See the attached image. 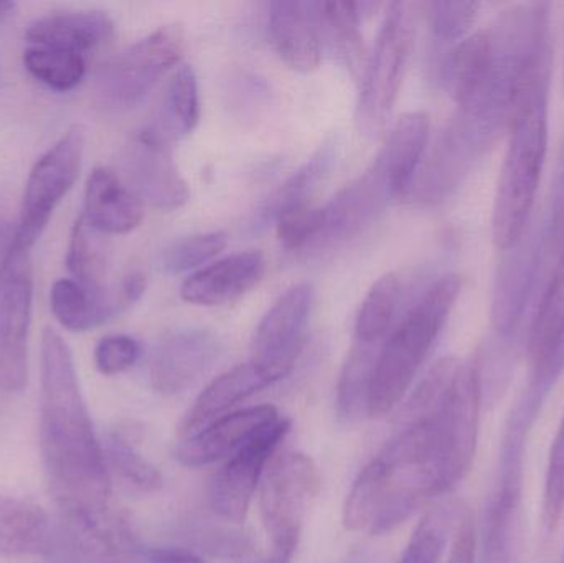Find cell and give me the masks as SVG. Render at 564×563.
<instances>
[{
    "instance_id": "cell-1",
    "label": "cell",
    "mask_w": 564,
    "mask_h": 563,
    "mask_svg": "<svg viewBox=\"0 0 564 563\" xmlns=\"http://www.w3.org/2000/svg\"><path fill=\"white\" fill-rule=\"evenodd\" d=\"M482 399L477 359L449 356L431 367L408 400L400 429L373 458L384 495L370 534L393 531L469 472Z\"/></svg>"
},
{
    "instance_id": "cell-2",
    "label": "cell",
    "mask_w": 564,
    "mask_h": 563,
    "mask_svg": "<svg viewBox=\"0 0 564 563\" xmlns=\"http://www.w3.org/2000/svg\"><path fill=\"white\" fill-rule=\"evenodd\" d=\"M40 353V448L50 488L65 515L106 512L111 495L108 462L72 349L55 329L45 327Z\"/></svg>"
},
{
    "instance_id": "cell-3",
    "label": "cell",
    "mask_w": 564,
    "mask_h": 563,
    "mask_svg": "<svg viewBox=\"0 0 564 563\" xmlns=\"http://www.w3.org/2000/svg\"><path fill=\"white\" fill-rule=\"evenodd\" d=\"M552 78L550 39L523 69L509 118V145L494 201V243L502 251L517 248L535 205L549 151V96Z\"/></svg>"
},
{
    "instance_id": "cell-4",
    "label": "cell",
    "mask_w": 564,
    "mask_h": 563,
    "mask_svg": "<svg viewBox=\"0 0 564 563\" xmlns=\"http://www.w3.org/2000/svg\"><path fill=\"white\" fill-rule=\"evenodd\" d=\"M463 293V278L446 274L413 304L381 346L371 377L368 416L388 415L403 399Z\"/></svg>"
},
{
    "instance_id": "cell-5",
    "label": "cell",
    "mask_w": 564,
    "mask_h": 563,
    "mask_svg": "<svg viewBox=\"0 0 564 563\" xmlns=\"http://www.w3.org/2000/svg\"><path fill=\"white\" fill-rule=\"evenodd\" d=\"M414 30L413 3H390L361 75L355 124L365 138H378L393 111L413 48Z\"/></svg>"
},
{
    "instance_id": "cell-6",
    "label": "cell",
    "mask_w": 564,
    "mask_h": 563,
    "mask_svg": "<svg viewBox=\"0 0 564 563\" xmlns=\"http://www.w3.org/2000/svg\"><path fill=\"white\" fill-rule=\"evenodd\" d=\"M184 52L185 33L181 25L171 23L154 30L99 69L96 99L109 111L135 108L159 79L181 63Z\"/></svg>"
},
{
    "instance_id": "cell-7",
    "label": "cell",
    "mask_w": 564,
    "mask_h": 563,
    "mask_svg": "<svg viewBox=\"0 0 564 563\" xmlns=\"http://www.w3.org/2000/svg\"><path fill=\"white\" fill-rule=\"evenodd\" d=\"M532 430L507 420L496 486L484 516V563H520L525 450Z\"/></svg>"
},
{
    "instance_id": "cell-8",
    "label": "cell",
    "mask_w": 564,
    "mask_h": 563,
    "mask_svg": "<svg viewBox=\"0 0 564 563\" xmlns=\"http://www.w3.org/2000/svg\"><path fill=\"white\" fill-rule=\"evenodd\" d=\"M33 270L30 248L10 241L0 263V389L15 393L29 380Z\"/></svg>"
},
{
    "instance_id": "cell-9",
    "label": "cell",
    "mask_w": 564,
    "mask_h": 563,
    "mask_svg": "<svg viewBox=\"0 0 564 563\" xmlns=\"http://www.w3.org/2000/svg\"><path fill=\"white\" fill-rule=\"evenodd\" d=\"M321 491V473L304 453L282 455L264 473L260 508L274 551L294 555L305 512Z\"/></svg>"
},
{
    "instance_id": "cell-10",
    "label": "cell",
    "mask_w": 564,
    "mask_h": 563,
    "mask_svg": "<svg viewBox=\"0 0 564 563\" xmlns=\"http://www.w3.org/2000/svg\"><path fill=\"white\" fill-rule=\"evenodd\" d=\"M85 144L82 126H73L35 162L26 178L13 240L32 250L53 212L78 181Z\"/></svg>"
},
{
    "instance_id": "cell-11",
    "label": "cell",
    "mask_w": 564,
    "mask_h": 563,
    "mask_svg": "<svg viewBox=\"0 0 564 563\" xmlns=\"http://www.w3.org/2000/svg\"><path fill=\"white\" fill-rule=\"evenodd\" d=\"M291 420L280 419L258 433L240 452L221 466L210 483L212 509L228 522L240 524L247 519L254 492L264 478L267 466L291 432Z\"/></svg>"
},
{
    "instance_id": "cell-12",
    "label": "cell",
    "mask_w": 564,
    "mask_h": 563,
    "mask_svg": "<svg viewBox=\"0 0 564 563\" xmlns=\"http://www.w3.org/2000/svg\"><path fill=\"white\" fill-rule=\"evenodd\" d=\"M312 306V284H294L282 294L258 324L251 360L260 364L278 380L284 379L291 372L301 354Z\"/></svg>"
},
{
    "instance_id": "cell-13",
    "label": "cell",
    "mask_w": 564,
    "mask_h": 563,
    "mask_svg": "<svg viewBox=\"0 0 564 563\" xmlns=\"http://www.w3.org/2000/svg\"><path fill=\"white\" fill-rule=\"evenodd\" d=\"M221 344L214 333L184 327L162 336L152 353L149 379L162 396H177L194 386L218 359Z\"/></svg>"
},
{
    "instance_id": "cell-14",
    "label": "cell",
    "mask_w": 564,
    "mask_h": 563,
    "mask_svg": "<svg viewBox=\"0 0 564 563\" xmlns=\"http://www.w3.org/2000/svg\"><path fill=\"white\" fill-rule=\"evenodd\" d=\"M126 162L132 191L142 202L164 212L177 210L187 204L191 191L172 158L171 142L154 129H144L135 136L129 144Z\"/></svg>"
},
{
    "instance_id": "cell-15",
    "label": "cell",
    "mask_w": 564,
    "mask_h": 563,
    "mask_svg": "<svg viewBox=\"0 0 564 563\" xmlns=\"http://www.w3.org/2000/svg\"><path fill=\"white\" fill-rule=\"evenodd\" d=\"M398 194L378 159L357 181L324 205L325 224L317 245L338 243L370 227Z\"/></svg>"
},
{
    "instance_id": "cell-16",
    "label": "cell",
    "mask_w": 564,
    "mask_h": 563,
    "mask_svg": "<svg viewBox=\"0 0 564 563\" xmlns=\"http://www.w3.org/2000/svg\"><path fill=\"white\" fill-rule=\"evenodd\" d=\"M280 419V413L273 405L250 407L228 413L208 423L200 432L188 435V439L178 445L175 455L187 468L214 465L220 459L231 458L258 433Z\"/></svg>"
},
{
    "instance_id": "cell-17",
    "label": "cell",
    "mask_w": 564,
    "mask_h": 563,
    "mask_svg": "<svg viewBox=\"0 0 564 563\" xmlns=\"http://www.w3.org/2000/svg\"><path fill=\"white\" fill-rule=\"evenodd\" d=\"M267 261L260 251H243L200 268L182 284L181 296L195 306L234 303L263 278Z\"/></svg>"
},
{
    "instance_id": "cell-18",
    "label": "cell",
    "mask_w": 564,
    "mask_h": 563,
    "mask_svg": "<svg viewBox=\"0 0 564 563\" xmlns=\"http://www.w3.org/2000/svg\"><path fill=\"white\" fill-rule=\"evenodd\" d=\"M271 43L289 68L311 73L322 59V36L315 2L280 0L270 6Z\"/></svg>"
},
{
    "instance_id": "cell-19",
    "label": "cell",
    "mask_w": 564,
    "mask_h": 563,
    "mask_svg": "<svg viewBox=\"0 0 564 563\" xmlns=\"http://www.w3.org/2000/svg\"><path fill=\"white\" fill-rule=\"evenodd\" d=\"M83 218L101 235L129 234L144 218V202L115 172L96 167L86 182Z\"/></svg>"
},
{
    "instance_id": "cell-20",
    "label": "cell",
    "mask_w": 564,
    "mask_h": 563,
    "mask_svg": "<svg viewBox=\"0 0 564 563\" xmlns=\"http://www.w3.org/2000/svg\"><path fill=\"white\" fill-rule=\"evenodd\" d=\"M115 35V22L101 10H62L29 26V45L52 46L89 56Z\"/></svg>"
},
{
    "instance_id": "cell-21",
    "label": "cell",
    "mask_w": 564,
    "mask_h": 563,
    "mask_svg": "<svg viewBox=\"0 0 564 563\" xmlns=\"http://www.w3.org/2000/svg\"><path fill=\"white\" fill-rule=\"evenodd\" d=\"M278 382L273 373L250 360L221 373L195 400L191 412L182 423V433H195L202 425L227 415L238 403Z\"/></svg>"
},
{
    "instance_id": "cell-22",
    "label": "cell",
    "mask_w": 564,
    "mask_h": 563,
    "mask_svg": "<svg viewBox=\"0 0 564 563\" xmlns=\"http://www.w3.org/2000/svg\"><path fill=\"white\" fill-rule=\"evenodd\" d=\"M335 161H337V142L328 139L311 155V159H307L294 174L289 175L280 187L274 188L261 202L251 220V230H264L271 224H276L288 212L308 205V198L327 181Z\"/></svg>"
},
{
    "instance_id": "cell-23",
    "label": "cell",
    "mask_w": 564,
    "mask_h": 563,
    "mask_svg": "<svg viewBox=\"0 0 564 563\" xmlns=\"http://www.w3.org/2000/svg\"><path fill=\"white\" fill-rule=\"evenodd\" d=\"M53 551L52 526L42 506L0 492V555L30 557Z\"/></svg>"
},
{
    "instance_id": "cell-24",
    "label": "cell",
    "mask_w": 564,
    "mask_h": 563,
    "mask_svg": "<svg viewBox=\"0 0 564 563\" xmlns=\"http://www.w3.org/2000/svg\"><path fill=\"white\" fill-rule=\"evenodd\" d=\"M430 139V116L411 111L401 116L390 132L387 144L377 155L390 177L398 197L410 192L426 154Z\"/></svg>"
},
{
    "instance_id": "cell-25",
    "label": "cell",
    "mask_w": 564,
    "mask_h": 563,
    "mask_svg": "<svg viewBox=\"0 0 564 563\" xmlns=\"http://www.w3.org/2000/svg\"><path fill=\"white\" fill-rule=\"evenodd\" d=\"M322 45L350 72L364 75L367 66L364 36L360 32L361 10L358 2H315Z\"/></svg>"
},
{
    "instance_id": "cell-26",
    "label": "cell",
    "mask_w": 564,
    "mask_h": 563,
    "mask_svg": "<svg viewBox=\"0 0 564 563\" xmlns=\"http://www.w3.org/2000/svg\"><path fill=\"white\" fill-rule=\"evenodd\" d=\"M65 532L72 552L83 563H124L128 538L99 515H65Z\"/></svg>"
},
{
    "instance_id": "cell-27",
    "label": "cell",
    "mask_w": 564,
    "mask_h": 563,
    "mask_svg": "<svg viewBox=\"0 0 564 563\" xmlns=\"http://www.w3.org/2000/svg\"><path fill=\"white\" fill-rule=\"evenodd\" d=\"M380 349L354 340L337 383V419L341 425H354L364 413L368 415L371 377Z\"/></svg>"
},
{
    "instance_id": "cell-28",
    "label": "cell",
    "mask_w": 564,
    "mask_h": 563,
    "mask_svg": "<svg viewBox=\"0 0 564 563\" xmlns=\"http://www.w3.org/2000/svg\"><path fill=\"white\" fill-rule=\"evenodd\" d=\"M200 121V95L192 66L182 65L172 76L159 119L151 128L167 142L191 134Z\"/></svg>"
},
{
    "instance_id": "cell-29",
    "label": "cell",
    "mask_w": 564,
    "mask_h": 563,
    "mask_svg": "<svg viewBox=\"0 0 564 563\" xmlns=\"http://www.w3.org/2000/svg\"><path fill=\"white\" fill-rule=\"evenodd\" d=\"M50 307L55 320L73 333H85L119 313L115 296H93L69 278L55 281L50 291Z\"/></svg>"
},
{
    "instance_id": "cell-30",
    "label": "cell",
    "mask_w": 564,
    "mask_h": 563,
    "mask_svg": "<svg viewBox=\"0 0 564 563\" xmlns=\"http://www.w3.org/2000/svg\"><path fill=\"white\" fill-rule=\"evenodd\" d=\"M401 286L397 274L387 273L370 288L355 321V340L371 346H383L393 329Z\"/></svg>"
},
{
    "instance_id": "cell-31",
    "label": "cell",
    "mask_w": 564,
    "mask_h": 563,
    "mask_svg": "<svg viewBox=\"0 0 564 563\" xmlns=\"http://www.w3.org/2000/svg\"><path fill=\"white\" fill-rule=\"evenodd\" d=\"M26 72L53 91L75 89L88 72V56L52 46H26L23 53Z\"/></svg>"
},
{
    "instance_id": "cell-32",
    "label": "cell",
    "mask_w": 564,
    "mask_h": 563,
    "mask_svg": "<svg viewBox=\"0 0 564 563\" xmlns=\"http://www.w3.org/2000/svg\"><path fill=\"white\" fill-rule=\"evenodd\" d=\"M99 231H96L88 221L79 215L73 225L72 238H69L68 253H66V267L69 273L76 278V283L82 284L86 291L96 297H106V251Z\"/></svg>"
},
{
    "instance_id": "cell-33",
    "label": "cell",
    "mask_w": 564,
    "mask_h": 563,
    "mask_svg": "<svg viewBox=\"0 0 564 563\" xmlns=\"http://www.w3.org/2000/svg\"><path fill=\"white\" fill-rule=\"evenodd\" d=\"M459 502L443 505L421 519L400 563H437L453 531Z\"/></svg>"
},
{
    "instance_id": "cell-34",
    "label": "cell",
    "mask_w": 564,
    "mask_h": 563,
    "mask_svg": "<svg viewBox=\"0 0 564 563\" xmlns=\"http://www.w3.org/2000/svg\"><path fill=\"white\" fill-rule=\"evenodd\" d=\"M227 245L228 235L225 231H207L181 238L162 255V268L171 274L195 270L217 258Z\"/></svg>"
},
{
    "instance_id": "cell-35",
    "label": "cell",
    "mask_w": 564,
    "mask_h": 563,
    "mask_svg": "<svg viewBox=\"0 0 564 563\" xmlns=\"http://www.w3.org/2000/svg\"><path fill=\"white\" fill-rule=\"evenodd\" d=\"M108 455L118 475L139 491L152 492L161 488V472L126 436L116 433L109 439Z\"/></svg>"
},
{
    "instance_id": "cell-36",
    "label": "cell",
    "mask_w": 564,
    "mask_h": 563,
    "mask_svg": "<svg viewBox=\"0 0 564 563\" xmlns=\"http://www.w3.org/2000/svg\"><path fill=\"white\" fill-rule=\"evenodd\" d=\"M324 207L302 205L276 221L278 240L288 251H299L317 243L324 230Z\"/></svg>"
},
{
    "instance_id": "cell-37",
    "label": "cell",
    "mask_w": 564,
    "mask_h": 563,
    "mask_svg": "<svg viewBox=\"0 0 564 563\" xmlns=\"http://www.w3.org/2000/svg\"><path fill=\"white\" fill-rule=\"evenodd\" d=\"M564 509V415L558 432L550 450L546 469L545 491H543V526L553 532L562 519Z\"/></svg>"
},
{
    "instance_id": "cell-38",
    "label": "cell",
    "mask_w": 564,
    "mask_h": 563,
    "mask_svg": "<svg viewBox=\"0 0 564 563\" xmlns=\"http://www.w3.org/2000/svg\"><path fill=\"white\" fill-rule=\"evenodd\" d=\"M480 3L477 2H430L427 19L434 36L441 42H456L466 39V33L476 22Z\"/></svg>"
},
{
    "instance_id": "cell-39",
    "label": "cell",
    "mask_w": 564,
    "mask_h": 563,
    "mask_svg": "<svg viewBox=\"0 0 564 563\" xmlns=\"http://www.w3.org/2000/svg\"><path fill=\"white\" fill-rule=\"evenodd\" d=\"M141 357V344L131 336L115 334L99 340L95 349L96 369L102 376H118L135 366Z\"/></svg>"
},
{
    "instance_id": "cell-40",
    "label": "cell",
    "mask_w": 564,
    "mask_h": 563,
    "mask_svg": "<svg viewBox=\"0 0 564 563\" xmlns=\"http://www.w3.org/2000/svg\"><path fill=\"white\" fill-rule=\"evenodd\" d=\"M453 541H451L447 563H476V529L469 508L459 502L456 519L453 526Z\"/></svg>"
},
{
    "instance_id": "cell-41",
    "label": "cell",
    "mask_w": 564,
    "mask_h": 563,
    "mask_svg": "<svg viewBox=\"0 0 564 563\" xmlns=\"http://www.w3.org/2000/svg\"><path fill=\"white\" fill-rule=\"evenodd\" d=\"M145 288H148V281H145L144 273L131 271V273L126 274L115 294L119 311L128 310L129 306L138 303L144 294Z\"/></svg>"
},
{
    "instance_id": "cell-42",
    "label": "cell",
    "mask_w": 564,
    "mask_h": 563,
    "mask_svg": "<svg viewBox=\"0 0 564 563\" xmlns=\"http://www.w3.org/2000/svg\"><path fill=\"white\" fill-rule=\"evenodd\" d=\"M145 559L148 563H207L195 552L175 548L151 549Z\"/></svg>"
},
{
    "instance_id": "cell-43",
    "label": "cell",
    "mask_w": 564,
    "mask_h": 563,
    "mask_svg": "<svg viewBox=\"0 0 564 563\" xmlns=\"http://www.w3.org/2000/svg\"><path fill=\"white\" fill-rule=\"evenodd\" d=\"M556 228L560 234V247H564V181L562 197H560L558 210H556Z\"/></svg>"
},
{
    "instance_id": "cell-44",
    "label": "cell",
    "mask_w": 564,
    "mask_h": 563,
    "mask_svg": "<svg viewBox=\"0 0 564 563\" xmlns=\"http://www.w3.org/2000/svg\"><path fill=\"white\" fill-rule=\"evenodd\" d=\"M292 557H294V555L285 554V552L274 551V549H271V554L268 555L267 561L261 563H292Z\"/></svg>"
},
{
    "instance_id": "cell-45",
    "label": "cell",
    "mask_w": 564,
    "mask_h": 563,
    "mask_svg": "<svg viewBox=\"0 0 564 563\" xmlns=\"http://www.w3.org/2000/svg\"><path fill=\"white\" fill-rule=\"evenodd\" d=\"M15 2H2V0H0V23H3L6 22V20H9L10 17L13 15V12H15Z\"/></svg>"
},
{
    "instance_id": "cell-46",
    "label": "cell",
    "mask_w": 564,
    "mask_h": 563,
    "mask_svg": "<svg viewBox=\"0 0 564 563\" xmlns=\"http://www.w3.org/2000/svg\"><path fill=\"white\" fill-rule=\"evenodd\" d=\"M562 563H564V555H563V562Z\"/></svg>"
}]
</instances>
